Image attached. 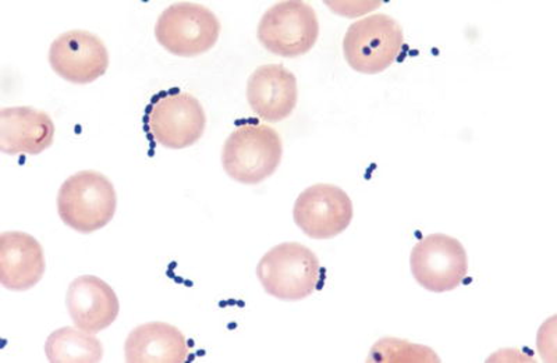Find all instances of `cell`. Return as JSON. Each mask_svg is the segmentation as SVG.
Instances as JSON below:
<instances>
[{
    "label": "cell",
    "mask_w": 557,
    "mask_h": 363,
    "mask_svg": "<svg viewBox=\"0 0 557 363\" xmlns=\"http://www.w3.org/2000/svg\"><path fill=\"white\" fill-rule=\"evenodd\" d=\"M117 193L104 174L82 171L70 176L58 193V213L72 230L91 234L113 221Z\"/></svg>",
    "instance_id": "1"
},
{
    "label": "cell",
    "mask_w": 557,
    "mask_h": 363,
    "mask_svg": "<svg viewBox=\"0 0 557 363\" xmlns=\"http://www.w3.org/2000/svg\"><path fill=\"white\" fill-rule=\"evenodd\" d=\"M281 134L265 124H243L228 136L222 149V166L227 176L244 186H257L281 166Z\"/></svg>",
    "instance_id": "3"
},
{
    "label": "cell",
    "mask_w": 557,
    "mask_h": 363,
    "mask_svg": "<svg viewBox=\"0 0 557 363\" xmlns=\"http://www.w3.org/2000/svg\"><path fill=\"white\" fill-rule=\"evenodd\" d=\"M405 45V34L395 18L375 13L348 27L343 39V54L357 73L374 76L397 61Z\"/></svg>",
    "instance_id": "4"
},
{
    "label": "cell",
    "mask_w": 557,
    "mask_h": 363,
    "mask_svg": "<svg viewBox=\"0 0 557 363\" xmlns=\"http://www.w3.org/2000/svg\"><path fill=\"white\" fill-rule=\"evenodd\" d=\"M57 127L47 112L32 107L0 111V151L7 155H39L52 147Z\"/></svg>",
    "instance_id": "13"
},
{
    "label": "cell",
    "mask_w": 557,
    "mask_h": 363,
    "mask_svg": "<svg viewBox=\"0 0 557 363\" xmlns=\"http://www.w3.org/2000/svg\"><path fill=\"white\" fill-rule=\"evenodd\" d=\"M45 355L52 363H97L103 360V346L91 333L62 327L47 338Z\"/></svg>",
    "instance_id": "16"
},
{
    "label": "cell",
    "mask_w": 557,
    "mask_h": 363,
    "mask_svg": "<svg viewBox=\"0 0 557 363\" xmlns=\"http://www.w3.org/2000/svg\"><path fill=\"white\" fill-rule=\"evenodd\" d=\"M49 64L64 82L86 86L107 74L111 58L107 45L86 29L59 35L49 48Z\"/></svg>",
    "instance_id": "10"
},
{
    "label": "cell",
    "mask_w": 557,
    "mask_h": 363,
    "mask_svg": "<svg viewBox=\"0 0 557 363\" xmlns=\"http://www.w3.org/2000/svg\"><path fill=\"white\" fill-rule=\"evenodd\" d=\"M370 362H441L430 347L411 345L399 338H382L371 348Z\"/></svg>",
    "instance_id": "17"
},
{
    "label": "cell",
    "mask_w": 557,
    "mask_h": 363,
    "mask_svg": "<svg viewBox=\"0 0 557 363\" xmlns=\"http://www.w3.org/2000/svg\"><path fill=\"white\" fill-rule=\"evenodd\" d=\"M257 35L268 52L282 58H298L315 47L320 38V22L310 4L286 0L263 13Z\"/></svg>",
    "instance_id": "6"
},
{
    "label": "cell",
    "mask_w": 557,
    "mask_h": 363,
    "mask_svg": "<svg viewBox=\"0 0 557 363\" xmlns=\"http://www.w3.org/2000/svg\"><path fill=\"white\" fill-rule=\"evenodd\" d=\"M257 277L267 295L282 301H301L320 287L321 262L300 242H283L261 258Z\"/></svg>",
    "instance_id": "2"
},
{
    "label": "cell",
    "mask_w": 557,
    "mask_h": 363,
    "mask_svg": "<svg viewBox=\"0 0 557 363\" xmlns=\"http://www.w3.org/2000/svg\"><path fill=\"white\" fill-rule=\"evenodd\" d=\"M410 267L418 285L442 295L456 290L466 280L469 256L457 238L430 234L412 248Z\"/></svg>",
    "instance_id": "7"
},
{
    "label": "cell",
    "mask_w": 557,
    "mask_h": 363,
    "mask_svg": "<svg viewBox=\"0 0 557 363\" xmlns=\"http://www.w3.org/2000/svg\"><path fill=\"white\" fill-rule=\"evenodd\" d=\"M221 32L222 24L216 14L194 2L171 4L156 24L158 43L178 58H197L211 51Z\"/></svg>",
    "instance_id": "5"
},
{
    "label": "cell",
    "mask_w": 557,
    "mask_h": 363,
    "mask_svg": "<svg viewBox=\"0 0 557 363\" xmlns=\"http://www.w3.org/2000/svg\"><path fill=\"white\" fill-rule=\"evenodd\" d=\"M188 354L186 336L165 322H148L134 327L124 345L128 363H184Z\"/></svg>",
    "instance_id": "15"
},
{
    "label": "cell",
    "mask_w": 557,
    "mask_h": 363,
    "mask_svg": "<svg viewBox=\"0 0 557 363\" xmlns=\"http://www.w3.org/2000/svg\"><path fill=\"white\" fill-rule=\"evenodd\" d=\"M66 305L74 326L98 335L116 322L121 302L113 288L97 276L74 278L67 288Z\"/></svg>",
    "instance_id": "11"
},
{
    "label": "cell",
    "mask_w": 557,
    "mask_h": 363,
    "mask_svg": "<svg viewBox=\"0 0 557 363\" xmlns=\"http://www.w3.org/2000/svg\"><path fill=\"white\" fill-rule=\"evenodd\" d=\"M206 128V111L191 93H162L153 99L147 112L149 136L168 149L193 147L200 141Z\"/></svg>",
    "instance_id": "8"
},
{
    "label": "cell",
    "mask_w": 557,
    "mask_h": 363,
    "mask_svg": "<svg viewBox=\"0 0 557 363\" xmlns=\"http://www.w3.org/2000/svg\"><path fill=\"white\" fill-rule=\"evenodd\" d=\"M247 101L252 112L268 123L290 117L298 102L297 78L282 64H265L248 78Z\"/></svg>",
    "instance_id": "12"
},
{
    "label": "cell",
    "mask_w": 557,
    "mask_h": 363,
    "mask_svg": "<svg viewBox=\"0 0 557 363\" xmlns=\"http://www.w3.org/2000/svg\"><path fill=\"white\" fill-rule=\"evenodd\" d=\"M47 271L41 243L32 234H0V283L10 291L32 290Z\"/></svg>",
    "instance_id": "14"
},
{
    "label": "cell",
    "mask_w": 557,
    "mask_h": 363,
    "mask_svg": "<svg viewBox=\"0 0 557 363\" xmlns=\"http://www.w3.org/2000/svg\"><path fill=\"white\" fill-rule=\"evenodd\" d=\"M355 216L350 197L333 184H313L298 196L293 218L312 240H331L347 230Z\"/></svg>",
    "instance_id": "9"
}]
</instances>
